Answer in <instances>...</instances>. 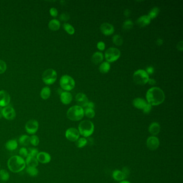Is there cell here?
Instances as JSON below:
<instances>
[{
  "label": "cell",
  "mask_w": 183,
  "mask_h": 183,
  "mask_svg": "<svg viewBox=\"0 0 183 183\" xmlns=\"http://www.w3.org/2000/svg\"><path fill=\"white\" fill-rule=\"evenodd\" d=\"M146 98L148 103L151 106H157L163 103L165 99L163 91L157 87H153L147 91Z\"/></svg>",
  "instance_id": "cell-1"
},
{
  "label": "cell",
  "mask_w": 183,
  "mask_h": 183,
  "mask_svg": "<svg viewBox=\"0 0 183 183\" xmlns=\"http://www.w3.org/2000/svg\"><path fill=\"white\" fill-rule=\"evenodd\" d=\"M8 169L14 173H19L26 168V163L24 159L20 156L14 155L8 159Z\"/></svg>",
  "instance_id": "cell-2"
},
{
  "label": "cell",
  "mask_w": 183,
  "mask_h": 183,
  "mask_svg": "<svg viewBox=\"0 0 183 183\" xmlns=\"http://www.w3.org/2000/svg\"><path fill=\"white\" fill-rule=\"evenodd\" d=\"M85 115L84 110L79 105H74L70 107L67 112V116L72 121H79L82 119Z\"/></svg>",
  "instance_id": "cell-3"
},
{
  "label": "cell",
  "mask_w": 183,
  "mask_h": 183,
  "mask_svg": "<svg viewBox=\"0 0 183 183\" xmlns=\"http://www.w3.org/2000/svg\"><path fill=\"white\" fill-rule=\"evenodd\" d=\"M94 125L91 121L83 120L79 124L78 127L80 134L85 137H89L94 132Z\"/></svg>",
  "instance_id": "cell-4"
},
{
  "label": "cell",
  "mask_w": 183,
  "mask_h": 183,
  "mask_svg": "<svg viewBox=\"0 0 183 183\" xmlns=\"http://www.w3.org/2000/svg\"><path fill=\"white\" fill-rule=\"evenodd\" d=\"M149 79V75L143 69L135 71L133 74V80L137 85H146L148 82Z\"/></svg>",
  "instance_id": "cell-5"
},
{
  "label": "cell",
  "mask_w": 183,
  "mask_h": 183,
  "mask_svg": "<svg viewBox=\"0 0 183 183\" xmlns=\"http://www.w3.org/2000/svg\"><path fill=\"white\" fill-rule=\"evenodd\" d=\"M60 85L61 88L66 91H71L74 88L75 82L72 77L65 75L61 77Z\"/></svg>",
  "instance_id": "cell-6"
},
{
  "label": "cell",
  "mask_w": 183,
  "mask_h": 183,
  "mask_svg": "<svg viewBox=\"0 0 183 183\" xmlns=\"http://www.w3.org/2000/svg\"><path fill=\"white\" fill-rule=\"evenodd\" d=\"M42 79L46 85H52L57 79L56 71L51 68L47 69L42 74Z\"/></svg>",
  "instance_id": "cell-7"
},
{
  "label": "cell",
  "mask_w": 183,
  "mask_h": 183,
  "mask_svg": "<svg viewBox=\"0 0 183 183\" xmlns=\"http://www.w3.org/2000/svg\"><path fill=\"white\" fill-rule=\"evenodd\" d=\"M120 51L118 48L110 47L105 53V57L108 63H113L117 61L120 56Z\"/></svg>",
  "instance_id": "cell-8"
},
{
  "label": "cell",
  "mask_w": 183,
  "mask_h": 183,
  "mask_svg": "<svg viewBox=\"0 0 183 183\" xmlns=\"http://www.w3.org/2000/svg\"><path fill=\"white\" fill-rule=\"evenodd\" d=\"M38 129V122L35 119H31L28 120L25 126L26 133L30 135H34L37 132Z\"/></svg>",
  "instance_id": "cell-9"
},
{
  "label": "cell",
  "mask_w": 183,
  "mask_h": 183,
  "mask_svg": "<svg viewBox=\"0 0 183 183\" xmlns=\"http://www.w3.org/2000/svg\"><path fill=\"white\" fill-rule=\"evenodd\" d=\"M80 135L78 129L73 127L68 129L65 133L66 139L71 142H75L80 137Z\"/></svg>",
  "instance_id": "cell-10"
},
{
  "label": "cell",
  "mask_w": 183,
  "mask_h": 183,
  "mask_svg": "<svg viewBox=\"0 0 183 183\" xmlns=\"http://www.w3.org/2000/svg\"><path fill=\"white\" fill-rule=\"evenodd\" d=\"M2 115L7 120H12L16 117V112L12 107L8 105L2 109Z\"/></svg>",
  "instance_id": "cell-11"
},
{
  "label": "cell",
  "mask_w": 183,
  "mask_h": 183,
  "mask_svg": "<svg viewBox=\"0 0 183 183\" xmlns=\"http://www.w3.org/2000/svg\"><path fill=\"white\" fill-rule=\"evenodd\" d=\"M159 139L155 136L149 137L147 140V146L151 150H155L159 147Z\"/></svg>",
  "instance_id": "cell-12"
},
{
  "label": "cell",
  "mask_w": 183,
  "mask_h": 183,
  "mask_svg": "<svg viewBox=\"0 0 183 183\" xmlns=\"http://www.w3.org/2000/svg\"><path fill=\"white\" fill-rule=\"evenodd\" d=\"M36 158L39 163L42 164H47L50 163L51 161V156L50 154L45 151L39 152Z\"/></svg>",
  "instance_id": "cell-13"
},
{
  "label": "cell",
  "mask_w": 183,
  "mask_h": 183,
  "mask_svg": "<svg viewBox=\"0 0 183 183\" xmlns=\"http://www.w3.org/2000/svg\"><path fill=\"white\" fill-rule=\"evenodd\" d=\"M10 102V96L9 94L6 91H0V107L8 106Z\"/></svg>",
  "instance_id": "cell-14"
},
{
  "label": "cell",
  "mask_w": 183,
  "mask_h": 183,
  "mask_svg": "<svg viewBox=\"0 0 183 183\" xmlns=\"http://www.w3.org/2000/svg\"><path fill=\"white\" fill-rule=\"evenodd\" d=\"M101 32L105 36H110L115 31V28L112 25L107 23H104L101 25Z\"/></svg>",
  "instance_id": "cell-15"
},
{
  "label": "cell",
  "mask_w": 183,
  "mask_h": 183,
  "mask_svg": "<svg viewBox=\"0 0 183 183\" xmlns=\"http://www.w3.org/2000/svg\"><path fill=\"white\" fill-rule=\"evenodd\" d=\"M75 99L77 104L79 105V106L82 107V108L83 107H85L89 102L88 97L83 93L77 94L75 97Z\"/></svg>",
  "instance_id": "cell-16"
},
{
  "label": "cell",
  "mask_w": 183,
  "mask_h": 183,
  "mask_svg": "<svg viewBox=\"0 0 183 183\" xmlns=\"http://www.w3.org/2000/svg\"><path fill=\"white\" fill-rule=\"evenodd\" d=\"M151 22V19L148 15H143L140 17L137 20V24L140 27H145L148 25Z\"/></svg>",
  "instance_id": "cell-17"
},
{
  "label": "cell",
  "mask_w": 183,
  "mask_h": 183,
  "mask_svg": "<svg viewBox=\"0 0 183 183\" xmlns=\"http://www.w3.org/2000/svg\"><path fill=\"white\" fill-rule=\"evenodd\" d=\"M72 95L69 92L64 91L61 94L60 100L63 104H69L72 101Z\"/></svg>",
  "instance_id": "cell-18"
},
{
  "label": "cell",
  "mask_w": 183,
  "mask_h": 183,
  "mask_svg": "<svg viewBox=\"0 0 183 183\" xmlns=\"http://www.w3.org/2000/svg\"><path fill=\"white\" fill-rule=\"evenodd\" d=\"M149 133L151 134L153 136H155L157 135L160 132L161 127L159 124L156 122H154L151 123L149 127Z\"/></svg>",
  "instance_id": "cell-19"
},
{
  "label": "cell",
  "mask_w": 183,
  "mask_h": 183,
  "mask_svg": "<svg viewBox=\"0 0 183 183\" xmlns=\"http://www.w3.org/2000/svg\"><path fill=\"white\" fill-rule=\"evenodd\" d=\"M147 102L145 99L141 98H137L133 101V104L134 107L138 109H141L143 110L145 107L147 105Z\"/></svg>",
  "instance_id": "cell-20"
},
{
  "label": "cell",
  "mask_w": 183,
  "mask_h": 183,
  "mask_svg": "<svg viewBox=\"0 0 183 183\" xmlns=\"http://www.w3.org/2000/svg\"><path fill=\"white\" fill-rule=\"evenodd\" d=\"M18 147V142L15 139L8 140L6 143V148L9 151H14Z\"/></svg>",
  "instance_id": "cell-21"
},
{
  "label": "cell",
  "mask_w": 183,
  "mask_h": 183,
  "mask_svg": "<svg viewBox=\"0 0 183 183\" xmlns=\"http://www.w3.org/2000/svg\"><path fill=\"white\" fill-rule=\"evenodd\" d=\"M25 161L27 167H37L39 164L38 161L36 157L28 156Z\"/></svg>",
  "instance_id": "cell-22"
},
{
  "label": "cell",
  "mask_w": 183,
  "mask_h": 183,
  "mask_svg": "<svg viewBox=\"0 0 183 183\" xmlns=\"http://www.w3.org/2000/svg\"><path fill=\"white\" fill-rule=\"evenodd\" d=\"M112 177L113 179L118 181H123L126 178L123 171L119 170H115L113 172Z\"/></svg>",
  "instance_id": "cell-23"
},
{
  "label": "cell",
  "mask_w": 183,
  "mask_h": 183,
  "mask_svg": "<svg viewBox=\"0 0 183 183\" xmlns=\"http://www.w3.org/2000/svg\"><path fill=\"white\" fill-rule=\"evenodd\" d=\"M103 59H104V55L103 53L99 52H97L93 55L91 60L94 63L97 64L102 63V61L103 60Z\"/></svg>",
  "instance_id": "cell-24"
},
{
  "label": "cell",
  "mask_w": 183,
  "mask_h": 183,
  "mask_svg": "<svg viewBox=\"0 0 183 183\" xmlns=\"http://www.w3.org/2000/svg\"><path fill=\"white\" fill-rule=\"evenodd\" d=\"M48 28L50 30L55 31L58 30L60 28V23L57 20L54 19L50 20V22L48 23Z\"/></svg>",
  "instance_id": "cell-25"
},
{
  "label": "cell",
  "mask_w": 183,
  "mask_h": 183,
  "mask_svg": "<svg viewBox=\"0 0 183 183\" xmlns=\"http://www.w3.org/2000/svg\"><path fill=\"white\" fill-rule=\"evenodd\" d=\"M50 89L48 87H45L41 89L40 92V96L44 100H46L50 97Z\"/></svg>",
  "instance_id": "cell-26"
},
{
  "label": "cell",
  "mask_w": 183,
  "mask_h": 183,
  "mask_svg": "<svg viewBox=\"0 0 183 183\" xmlns=\"http://www.w3.org/2000/svg\"><path fill=\"white\" fill-rule=\"evenodd\" d=\"M111 66L110 64L108 62H104V63H101L100 66L99 67V70L100 72L103 73V74H106L109 72Z\"/></svg>",
  "instance_id": "cell-27"
},
{
  "label": "cell",
  "mask_w": 183,
  "mask_h": 183,
  "mask_svg": "<svg viewBox=\"0 0 183 183\" xmlns=\"http://www.w3.org/2000/svg\"><path fill=\"white\" fill-rule=\"evenodd\" d=\"M18 142L23 146H28L30 143V137L25 134L21 135L18 139Z\"/></svg>",
  "instance_id": "cell-28"
},
{
  "label": "cell",
  "mask_w": 183,
  "mask_h": 183,
  "mask_svg": "<svg viewBox=\"0 0 183 183\" xmlns=\"http://www.w3.org/2000/svg\"><path fill=\"white\" fill-rule=\"evenodd\" d=\"M88 144L87 139L85 137H79L76 141L75 142V145L76 147L79 148H82L85 147Z\"/></svg>",
  "instance_id": "cell-29"
},
{
  "label": "cell",
  "mask_w": 183,
  "mask_h": 183,
  "mask_svg": "<svg viewBox=\"0 0 183 183\" xmlns=\"http://www.w3.org/2000/svg\"><path fill=\"white\" fill-rule=\"evenodd\" d=\"M26 172L28 175L31 177H36L38 175V169L37 167H27L26 170Z\"/></svg>",
  "instance_id": "cell-30"
},
{
  "label": "cell",
  "mask_w": 183,
  "mask_h": 183,
  "mask_svg": "<svg viewBox=\"0 0 183 183\" xmlns=\"http://www.w3.org/2000/svg\"><path fill=\"white\" fill-rule=\"evenodd\" d=\"M10 178V175L6 170H0V180L2 181H8Z\"/></svg>",
  "instance_id": "cell-31"
},
{
  "label": "cell",
  "mask_w": 183,
  "mask_h": 183,
  "mask_svg": "<svg viewBox=\"0 0 183 183\" xmlns=\"http://www.w3.org/2000/svg\"><path fill=\"white\" fill-rule=\"evenodd\" d=\"M159 9L158 7H154L149 11L148 16H149L150 19H154L156 18L158 15L159 14Z\"/></svg>",
  "instance_id": "cell-32"
},
{
  "label": "cell",
  "mask_w": 183,
  "mask_h": 183,
  "mask_svg": "<svg viewBox=\"0 0 183 183\" xmlns=\"http://www.w3.org/2000/svg\"><path fill=\"white\" fill-rule=\"evenodd\" d=\"M40 143L39 138L37 135H32L30 137V143H31L32 146L34 147L38 146Z\"/></svg>",
  "instance_id": "cell-33"
},
{
  "label": "cell",
  "mask_w": 183,
  "mask_h": 183,
  "mask_svg": "<svg viewBox=\"0 0 183 183\" xmlns=\"http://www.w3.org/2000/svg\"><path fill=\"white\" fill-rule=\"evenodd\" d=\"M112 41L113 43L117 46H120L123 44V39L119 34H115L113 37Z\"/></svg>",
  "instance_id": "cell-34"
},
{
  "label": "cell",
  "mask_w": 183,
  "mask_h": 183,
  "mask_svg": "<svg viewBox=\"0 0 183 183\" xmlns=\"http://www.w3.org/2000/svg\"><path fill=\"white\" fill-rule=\"evenodd\" d=\"M133 25L134 24L133 22L129 20H127L123 23V28L125 30H129L133 28Z\"/></svg>",
  "instance_id": "cell-35"
},
{
  "label": "cell",
  "mask_w": 183,
  "mask_h": 183,
  "mask_svg": "<svg viewBox=\"0 0 183 183\" xmlns=\"http://www.w3.org/2000/svg\"><path fill=\"white\" fill-rule=\"evenodd\" d=\"M63 26L64 30L66 31L68 34L72 35L74 33V28L71 24H68V23H64Z\"/></svg>",
  "instance_id": "cell-36"
},
{
  "label": "cell",
  "mask_w": 183,
  "mask_h": 183,
  "mask_svg": "<svg viewBox=\"0 0 183 183\" xmlns=\"http://www.w3.org/2000/svg\"><path fill=\"white\" fill-rule=\"evenodd\" d=\"M84 112L85 115L89 118H93L95 116V111L94 109L85 108Z\"/></svg>",
  "instance_id": "cell-37"
},
{
  "label": "cell",
  "mask_w": 183,
  "mask_h": 183,
  "mask_svg": "<svg viewBox=\"0 0 183 183\" xmlns=\"http://www.w3.org/2000/svg\"><path fill=\"white\" fill-rule=\"evenodd\" d=\"M28 150V156L36 157L37 155L38 154V150L35 148H29Z\"/></svg>",
  "instance_id": "cell-38"
},
{
  "label": "cell",
  "mask_w": 183,
  "mask_h": 183,
  "mask_svg": "<svg viewBox=\"0 0 183 183\" xmlns=\"http://www.w3.org/2000/svg\"><path fill=\"white\" fill-rule=\"evenodd\" d=\"M19 154L22 158H26L28 156V150L25 147H22L19 150Z\"/></svg>",
  "instance_id": "cell-39"
},
{
  "label": "cell",
  "mask_w": 183,
  "mask_h": 183,
  "mask_svg": "<svg viewBox=\"0 0 183 183\" xmlns=\"http://www.w3.org/2000/svg\"><path fill=\"white\" fill-rule=\"evenodd\" d=\"M7 68L6 63L4 61L0 60V74L4 73L6 71Z\"/></svg>",
  "instance_id": "cell-40"
},
{
  "label": "cell",
  "mask_w": 183,
  "mask_h": 183,
  "mask_svg": "<svg viewBox=\"0 0 183 183\" xmlns=\"http://www.w3.org/2000/svg\"><path fill=\"white\" fill-rule=\"evenodd\" d=\"M69 18H70V16L67 13H63L60 16V20H62V21H64V22H66L67 20H68Z\"/></svg>",
  "instance_id": "cell-41"
},
{
  "label": "cell",
  "mask_w": 183,
  "mask_h": 183,
  "mask_svg": "<svg viewBox=\"0 0 183 183\" xmlns=\"http://www.w3.org/2000/svg\"><path fill=\"white\" fill-rule=\"evenodd\" d=\"M151 105L149 104V103H147L146 106L145 107V108L143 109V112L145 114H149L151 110Z\"/></svg>",
  "instance_id": "cell-42"
},
{
  "label": "cell",
  "mask_w": 183,
  "mask_h": 183,
  "mask_svg": "<svg viewBox=\"0 0 183 183\" xmlns=\"http://www.w3.org/2000/svg\"><path fill=\"white\" fill-rule=\"evenodd\" d=\"M50 13L51 16L53 17H56L58 15V11L55 8H51L50 10Z\"/></svg>",
  "instance_id": "cell-43"
},
{
  "label": "cell",
  "mask_w": 183,
  "mask_h": 183,
  "mask_svg": "<svg viewBox=\"0 0 183 183\" xmlns=\"http://www.w3.org/2000/svg\"><path fill=\"white\" fill-rule=\"evenodd\" d=\"M97 46L99 50H104L105 48V44L103 41H99L97 43Z\"/></svg>",
  "instance_id": "cell-44"
},
{
  "label": "cell",
  "mask_w": 183,
  "mask_h": 183,
  "mask_svg": "<svg viewBox=\"0 0 183 183\" xmlns=\"http://www.w3.org/2000/svg\"><path fill=\"white\" fill-rule=\"evenodd\" d=\"M122 171H123V173H124V175L126 176V178H127L129 175V173H130L129 170L127 167H124L123 168Z\"/></svg>",
  "instance_id": "cell-45"
},
{
  "label": "cell",
  "mask_w": 183,
  "mask_h": 183,
  "mask_svg": "<svg viewBox=\"0 0 183 183\" xmlns=\"http://www.w3.org/2000/svg\"><path fill=\"white\" fill-rule=\"evenodd\" d=\"M146 72H147V74L148 75L153 74L154 72V69L152 67H147V70Z\"/></svg>",
  "instance_id": "cell-46"
},
{
  "label": "cell",
  "mask_w": 183,
  "mask_h": 183,
  "mask_svg": "<svg viewBox=\"0 0 183 183\" xmlns=\"http://www.w3.org/2000/svg\"><path fill=\"white\" fill-rule=\"evenodd\" d=\"M177 48L178 50L180 51H182L183 50V42L182 41L178 42V44H177Z\"/></svg>",
  "instance_id": "cell-47"
},
{
  "label": "cell",
  "mask_w": 183,
  "mask_h": 183,
  "mask_svg": "<svg viewBox=\"0 0 183 183\" xmlns=\"http://www.w3.org/2000/svg\"><path fill=\"white\" fill-rule=\"evenodd\" d=\"M95 107V104L93 102H89L88 104L87 105V106L85 107V108H89V109H94V108Z\"/></svg>",
  "instance_id": "cell-48"
},
{
  "label": "cell",
  "mask_w": 183,
  "mask_h": 183,
  "mask_svg": "<svg viewBox=\"0 0 183 183\" xmlns=\"http://www.w3.org/2000/svg\"><path fill=\"white\" fill-rule=\"evenodd\" d=\"M148 82L149 83V85H155L156 84V81L155 80H154V79H149V80H148Z\"/></svg>",
  "instance_id": "cell-49"
},
{
  "label": "cell",
  "mask_w": 183,
  "mask_h": 183,
  "mask_svg": "<svg viewBox=\"0 0 183 183\" xmlns=\"http://www.w3.org/2000/svg\"><path fill=\"white\" fill-rule=\"evenodd\" d=\"M156 43L159 46H161L163 44V40L162 39H158L157 41H156Z\"/></svg>",
  "instance_id": "cell-50"
},
{
  "label": "cell",
  "mask_w": 183,
  "mask_h": 183,
  "mask_svg": "<svg viewBox=\"0 0 183 183\" xmlns=\"http://www.w3.org/2000/svg\"><path fill=\"white\" fill-rule=\"evenodd\" d=\"M131 14V12H130V10L129 9H126L125 10V12H124V15L126 17H129V15Z\"/></svg>",
  "instance_id": "cell-51"
},
{
  "label": "cell",
  "mask_w": 183,
  "mask_h": 183,
  "mask_svg": "<svg viewBox=\"0 0 183 183\" xmlns=\"http://www.w3.org/2000/svg\"><path fill=\"white\" fill-rule=\"evenodd\" d=\"M3 117L2 115V109L1 107H0V119H1V118Z\"/></svg>",
  "instance_id": "cell-52"
},
{
  "label": "cell",
  "mask_w": 183,
  "mask_h": 183,
  "mask_svg": "<svg viewBox=\"0 0 183 183\" xmlns=\"http://www.w3.org/2000/svg\"><path fill=\"white\" fill-rule=\"evenodd\" d=\"M131 183L129 181H120V183Z\"/></svg>",
  "instance_id": "cell-53"
},
{
  "label": "cell",
  "mask_w": 183,
  "mask_h": 183,
  "mask_svg": "<svg viewBox=\"0 0 183 183\" xmlns=\"http://www.w3.org/2000/svg\"><path fill=\"white\" fill-rule=\"evenodd\" d=\"M0 167H1V164H0Z\"/></svg>",
  "instance_id": "cell-54"
},
{
  "label": "cell",
  "mask_w": 183,
  "mask_h": 183,
  "mask_svg": "<svg viewBox=\"0 0 183 183\" xmlns=\"http://www.w3.org/2000/svg\"></svg>",
  "instance_id": "cell-55"
}]
</instances>
